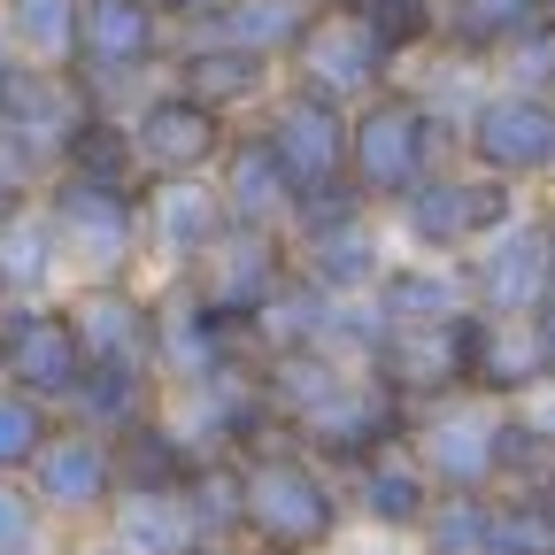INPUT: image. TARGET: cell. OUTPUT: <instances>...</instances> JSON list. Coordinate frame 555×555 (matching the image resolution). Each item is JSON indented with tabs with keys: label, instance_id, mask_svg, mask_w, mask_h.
Listing matches in <instances>:
<instances>
[{
	"label": "cell",
	"instance_id": "1",
	"mask_svg": "<svg viewBox=\"0 0 555 555\" xmlns=\"http://www.w3.org/2000/svg\"><path fill=\"white\" fill-rule=\"evenodd\" d=\"M232 470H240V547H255V555H339L356 540L339 478L317 455H301L294 440L255 448Z\"/></svg>",
	"mask_w": 555,
	"mask_h": 555
},
{
	"label": "cell",
	"instance_id": "2",
	"mask_svg": "<svg viewBox=\"0 0 555 555\" xmlns=\"http://www.w3.org/2000/svg\"><path fill=\"white\" fill-rule=\"evenodd\" d=\"M463 163V124L425 108L409 86H386L371 101L347 108V185H356L378 217L401 208L425 178Z\"/></svg>",
	"mask_w": 555,
	"mask_h": 555
},
{
	"label": "cell",
	"instance_id": "3",
	"mask_svg": "<svg viewBox=\"0 0 555 555\" xmlns=\"http://www.w3.org/2000/svg\"><path fill=\"white\" fill-rule=\"evenodd\" d=\"M39 217L62 255V294L69 286H116L147 278V224H139V185H86V178H47Z\"/></svg>",
	"mask_w": 555,
	"mask_h": 555
},
{
	"label": "cell",
	"instance_id": "4",
	"mask_svg": "<svg viewBox=\"0 0 555 555\" xmlns=\"http://www.w3.org/2000/svg\"><path fill=\"white\" fill-rule=\"evenodd\" d=\"M286 247H294V278H309V286H324L332 301H363L378 286V270L393 255V232L386 217L347 185H309L294 193V217H286Z\"/></svg>",
	"mask_w": 555,
	"mask_h": 555
},
{
	"label": "cell",
	"instance_id": "5",
	"mask_svg": "<svg viewBox=\"0 0 555 555\" xmlns=\"http://www.w3.org/2000/svg\"><path fill=\"white\" fill-rule=\"evenodd\" d=\"M525 217V193L502 185V178H486V170H440L425 178L401 208H386V232L401 255H433V262H463L478 255L494 232H509Z\"/></svg>",
	"mask_w": 555,
	"mask_h": 555
},
{
	"label": "cell",
	"instance_id": "6",
	"mask_svg": "<svg viewBox=\"0 0 555 555\" xmlns=\"http://www.w3.org/2000/svg\"><path fill=\"white\" fill-rule=\"evenodd\" d=\"M401 62L409 54L393 47V31L363 9V0H317V16H309V31H301V47L286 62V86H309V93H324L339 108H356V101H371V93H386L401 78Z\"/></svg>",
	"mask_w": 555,
	"mask_h": 555
},
{
	"label": "cell",
	"instance_id": "7",
	"mask_svg": "<svg viewBox=\"0 0 555 555\" xmlns=\"http://www.w3.org/2000/svg\"><path fill=\"white\" fill-rule=\"evenodd\" d=\"M147 301H155V378L163 393H201L217 378H240L255 356H247V332L224 324L217 309H208L185 278H147Z\"/></svg>",
	"mask_w": 555,
	"mask_h": 555
},
{
	"label": "cell",
	"instance_id": "8",
	"mask_svg": "<svg viewBox=\"0 0 555 555\" xmlns=\"http://www.w3.org/2000/svg\"><path fill=\"white\" fill-rule=\"evenodd\" d=\"M455 270H463V294H470L478 317L532 324L555 301V232H547V208H525L509 232H494L478 255H463Z\"/></svg>",
	"mask_w": 555,
	"mask_h": 555
},
{
	"label": "cell",
	"instance_id": "9",
	"mask_svg": "<svg viewBox=\"0 0 555 555\" xmlns=\"http://www.w3.org/2000/svg\"><path fill=\"white\" fill-rule=\"evenodd\" d=\"M463 170H486V178H502L517 193L547 185L555 178V101L486 86L463 108Z\"/></svg>",
	"mask_w": 555,
	"mask_h": 555
},
{
	"label": "cell",
	"instance_id": "10",
	"mask_svg": "<svg viewBox=\"0 0 555 555\" xmlns=\"http://www.w3.org/2000/svg\"><path fill=\"white\" fill-rule=\"evenodd\" d=\"M24 486H31V502L47 509V525H54L62 540L101 532L108 509L124 502V486H116V448H108L101 433H78L69 416L54 425V440L39 448V463L24 470Z\"/></svg>",
	"mask_w": 555,
	"mask_h": 555
},
{
	"label": "cell",
	"instance_id": "11",
	"mask_svg": "<svg viewBox=\"0 0 555 555\" xmlns=\"http://www.w3.org/2000/svg\"><path fill=\"white\" fill-rule=\"evenodd\" d=\"M494 440H502V409L478 393L409 409V433H401L416 470L433 478V494H494Z\"/></svg>",
	"mask_w": 555,
	"mask_h": 555
},
{
	"label": "cell",
	"instance_id": "12",
	"mask_svg": "<svg viewBox=\"0 0 555 555\" xmlns=\"http://www.w3.org/2000/svg\"><path fill=\"white\" fill-rule=\"evenodd\" d=\"M124 131H131V155H139V178H208L224 163V147H232V116H217V108H201L193 93H178L170 78L139 101L131 116H124Z\"/></svg>",
	"mask_w": 555,
	"mask_h": 555
},
{
	"label": "cell",
	"instance_id": "13",
	"mask_svg": "<svg viewBox=\"0 0 555 555\" xmlns=\"http://www.w3.org/2000/svg\"><path fill=\"white\" fill-rule=\"evenodd\" d=\"M294 278V247H286V232H255V224H232L217 247H208L193 270H185V286L217 309L224 324H255L262 317V301L278 294Z\"/></svg>",
	"mask_w": 555,
	"mask_h": 555
},
{
	"label": "cell",
	"instance_id": "14",
	"mask_svg": "<svg viewBox=\"0 0 555 555\" xmlns=\"http://www.w3.org/2000/svg\"><path fill=\"white\" fill-rule=\"evenodd\" d=\"M255 131H262V147L278 155V170H286L301 193L347 178V108H339V101L278 78V93H270L262 116H255Z\"/></svg>",
	"mask_w": 555,
	"mask_h": 555
},
{
	"label": "cell",
	"instance_id": "15",
	"mask_svg": "<svg viewBox=\"0 0 555 555\" xmlns=\"http://www.w3.org/2000/svg\"><path fill=\"white\" fill-rule=\"evenodd\" d=\"M409 433V409L371 378V371H356V378H347L317 416H301V425H294V448L301 455H317L332 478L339 470H356L363 455H378V448H393Z\"/></svg>",
	"mask_w": 555,
	"mask_h": 555
},
{
	"label": "cell",
	"instance_id": "16",
	"mask_svg": "<svg viewBox=\"0 0 555 555\" xmlns=\"http://www.w3.org/2000/svg\"><path fill=\"white\" fill-rule=\"evenodd\" d=\"M139 224H147V278H185L232 232L208 178H147L139 185Z\"/></svg>",
	"mask_w": 555,
	"mask_h": 555
},
{
	"label": "cell",
	"instance_id": "17",
	"mask_svg": "<svg viewBox=\"0 0 555 555\" xmlns=\"http://www.w3.org/2000/svg\"><path fill=\"white\" fill-rule=\"evenodd\" d=\"M463 317H470V309H463ZM463 317H455V324H401V332H378L371 378H378L401 409L455 401V393H463Z\"/></svg>",
	"mask_w": 555,
	"mask_h": 555
},
{
	"label": "cell",
	"instance_id": "18",
	"mask_svg": "<svg viewBox=\"0 0 555 555\" xmlns=\"http://www.w3.org/2000/svg\"><path fill=\"white\" fill-rule=\"evenodd\" d=\"M339 494H347V525L363 540H416V525L433 509V478L393 440V448L363 455L356 470H339Z\"/></svg>",
	"mask_w": 555,
	"mask_h": 555
},
{
	"label": "cell",
	"instance_id": "19",
	"mask_svg": "<svg viewBox=\"0 0 555 555\" xmlns=\"http://www.w3.org/2000/svg\"><path fill=\"white\" fill-rule=\"evenodd\" d=\"M69 324H78L86 363H116V371H155V301L147 278H116V286H69L62 294Z\"/></svg>",
	"mask_w": 555,
	"mask_h": 555
},
{
	"label": "cell",
	"instance_id": "20",
	"mask_svg": "<svg viewBox=\"0 0 555 555\" xmlns=\"http://www.w3.org/2000/svg\"><path fill=\"white\" fill-rule=\"evenodd\" d=\"M163 78H170L178 93H193L201 108L232 116V124H255L262 101L278 93V69H270V62H255V54H240V47H217V39H193V31H178Z\"/></svg>",
	"mask_w": 555,
	"mask_h": 555
},
{
	"label": "cell",
	"instance_id": "21",
	"mask_svg": "<svg viewBox=\"0 0 555 555\" xmlns=\"http://www.w3.org/2000/svg\"><path fill=\"white\" fill-rule=\"evenodd\" d=\"M86 347H78V324H69L62 301H39L24 317V332L9 339V356H0V386H16L47 409H69V393L86 386Z\"/></svg>",
	"mask_w": 555,
	"mask_h": 555
},
{
	"label": "cell",
	"instance_id": "22",
	"mask_svg": "<svg viewBox=\"0 0 555 555\" xmlns=\"http://www.w3.org/2000/svg\"><path fill=\"white\" fill-rule=\"evenodd\" d=\"M208 185H217L224 217H232V224H255V232H286L294 193H301L286 170H278V155L262 147V131H255V124L232 131V147H224L217 170H208Z\"/></svg>",
	"mask_w": 555,
	"mask_h": 555
},
{
	"label": "cell",
	"instance_id": "23",
	"mask_svg": "<svg viewBox=\"0 0 555 555\" xmlns=\"http://www.w3.org/2000/svg\"><path fill=\"white\" fill-rule=\"evenodd\" d=\"M371 309H378V324L386 332H401V324H455L463 309H470V294H463V270L455 262H433V255H386V270H378V286L363 294Z\"/></svg>",
	"mask_w": 555,
	"mask_h": 555
},
{
	"label": "cell",
	"instance_id": "24",
	"mask_svg": "<svg viewBox=\"0 0 555 555\" xmlns=\"http://www.w3.org/2000/svg\"><path fill=\"white\" fill-rule=\"evenodd\" d=\"M78 116H86V101H78V78H69V69L9 54V69H0V124L24 131V139H39V147L54 155L62 131L78 124Z\"/></svg>",
	"mask_w": 555,
	"mask_h": 555
},
{
	"label": "cell",
	"instance_id": "25",
	"mask_svg": "<svg viewBox=\"0 0 555 555\" xmlns=\"http://www.w3.org/2000/svg\"><path fill=\"white\" fill-rule=\"evenodd\" d=\"M309 16H317V0H224L217 16H201V24H193V39L240 47V54L270 62L278 78H286V62H294V47H301V31H309Z\"/></svg>",
	"mask_w": 555,
	"mask_h": 555
},
{
	"label": "cell",
	"instance_id": "26",
	"mask_svg": "<svg viewBox=\"0 0 555 555\" xmlns=\"http://www.w3.org/2000/svg\"><path fill=\"white\" fill-rule=\"evenodd\" d=\"M163 378L155 371H116V363H93L86 371V386L69 393V425L78 433H101V440H124V433H139L147 416H163Z\"/></svg>",
	"mask_w": 555,
	"mask_h": 555
},
{
	"label": "cell",
	"instance_id": "27",
	"mask_svg": "<svg viewBox=\"0 0 555 555\" xmlns=\"http://www.w3.org/2000/svg\"><path fill=\"white\" fill-rule=\"evenodd\" d=\"M101 540L116 555H201L208 547V532H201V517H193L185 494H124L108 509Z\"/></svg>",
	"mask_w": 555,
	"mask_h": 555
},
{
	"label": "cell",
	"instance_id": "28",
	"mask_svg": "<svg viewBox=\"0 0 555 555\" xmlns=\"http://www.w3.org/2000/svg\"><path fill=\"white\" fill-rule=\"evenodd\" d=\"M339 309H347V301H332L324 286L286 278V286L262 301V317L247 324V356H301V347H324L332 324H339Z\"/></svg>",
	"mask_w": 555,
	"mask_h": 555
},
{
	"label": "cell",
	"instance_id": "29",
	"mask_svg": "<svg viewBox=\"0 0 555 555\" xmlns=\"http://www.w3.org/2000/svg\"><path fill=\"white\" fill-rule=\"evenodd\" d=\"M108 448H116V486L124 494H185V478L201 470V455L170 433V416H147L139 433H124Z\"/></svg>",
	"mask_w": 555,
	"mask_h": 555
},
{
	"label": "cell",
	"instance_id": "30",
	"mask_svg": "<svg viewBox=\"0 0 555 555\" xmlns=\"http://www.w3.org/2000/svg\"><path fill=\"white\" fill-rule=\"evenodd\" d=\"M54 170H62V178H86V185H147V178H139V155H131L124 116H93V108L62 131Z\"/></svg>",
	"mask_w": 555,
	"mask_h": 555
},
{
	"label": "cell",
	"instance_id": "31",
	"mask_svg": "<svg viewBox=\"0 0 555 555\" xmlns=\"http://www.w3.org/2000/svg\"><path fill=\"white\" fill-rule=\"evenodd\" d=\"M0 286L24 294V301H62V255H54V232L39 217V201L16 224H0Z\"/></svg>",
	"mask_w": 555,
	"mask_h": 555
},
{
	"label": "cell",
	"instance_id": "32",
	"mask_svg": "<svg viewBox=\"0 0 555 555\" xmlns=\"http://www.w3.org/2000/svg\"><path fill=\"white\" fill-rule=\"evenodd\" d=\"M0 24H9V47L24 62L69 69V47H78V0H0Z\"/></svg>",
	"mask_w": 555,
	"mask_h": 555
},
{
	"label": "cell",
	"instance_id": "33",
	"mask_svg": "<svg viewBox=\"0 0 555 555\" xmlns=\"http://www.w3.org/2000/svg\"><path fill=\"white\" fill-rule=\"evenodd\" d=\"M486 525H494V494H433L409 547L416 555H486Z\"/></svg>",
	"mask_w": 555,
	"mask_h": 555
},
{
	"label": "cell",
	"instance_id": "34",
	"mask_svg": "<svg viewBox=\"0 0 555 555\" xmlns=\"http://www.w3.org/2000/svg\"><path fill=\"white\" fill-rule=\"evenodd\" d=\"M486 555H555V494H494Z\"/></svg>",
	"mask_w": 555,
	"mask_h": 555
},
{
	"label": "cell",
	"instance_id": "35",
	"mask_svg": "<svg viewBox=\"0 0 555 555\" xmlns=\"http://www.w3.org/2000/svg\"><path fill=\"white\" fill-rule=\"evenodd\" d=\"M54 425H62V409L31 401L16 386H0V478H24L39 463V448L54 440Z\"/></svg>",
	"mask_w": 555,
	"mask_h": 555
},
{
	"label": "cell",
	"instance_id": "36",
	"mask_svg": "<svg viewBox=\"0 0 555 555\" xmlns=\"http://www.w3.org/2000/svg\"><path fill=\"white\" fill-rule=\"evenodd\" d=\"M0 555H62V532L47 525L24 478H0Z\"/></svg>",
	"mask_w": 555,
	"mask_h": 555
},
{
	"label": "cell",
	"instance_id": "37",
	"mask_svg": "<svg viewBox=\"0 0 555 555\" xmlns=\"http://www.w3.org/2000/svg\"><path fill=\"white\" fill-rule=\"evenodd\" d=\"M47 178H54V155L39 147V139H24V131L0 124V193H9V201H39Z\"/></svg>",
	"mask_w": 555,
	"mask_h": 555
},
{
	"label": "cell",
	"instance_id": "38",
	"mask_svg": "<svg viewBox=\"0 0 555 555\" xmlns=\"http://www.w3.org/2000/svg\"><path fill=\"white\" fill-rule=\"evenodd\" d=\"M217 9H224V0H155V16H163L170 31H193L201 16H217Z\"/></svg>",
	"mask_w": 555,
	"mask_h": 555
},
{
	"label": "cell",
	"instance_id": "39",
	"mask_svg": "<svg viewBox=\"0 0 555 555\" xmlns=\"http://www.w3.org/2000/svg\"><path fill=\"white\" fill-rule=\"evenodd\" d=\"M39 301H24V294H9V286H0V356H9V339L24 332V317H31Z\"/></svg>",
	"mask_w": 555,
	"mask_h": 555
},
{
	"label": "cell",
	"instance_id": "40",
	"mask_svg": "<svg viewBox=\"0 0 555 555\" xmlns=\"http://www.w3.org/2000/svg\"><path fill=\"white\" fill-rule=\"evenodd\" d=\"M62 555H116L101 532H78V540H62Z\"/></svg>",
	"mask_w": 555,
	"mask_h": 555
},
{
	"label": "cell",
	"instance_id": "41",
	"mask_svg": "<svg viewBox=\"0 0 555 555\" xmlns=\"http://www.w3.org/2000/svg\"><path fill=\"white\" fill-rule=\"evenodd\" d=\"M24 208H31V201H9V193H0V224H16V217H24Z\"/></svg>",
	"mask_w": 555,
	"mask_h": 555
},
{
	"label": "cell",
	"instance_id": "42",
	"mask_svg": "<svg viewBox=\"0 0 555 555\" xmlns=\"http://www.w3.org/2000/svg\"><path fill=\"white\" fill-rule=\"evenodd\" d=\"M540 16H547V24H555V0H540Z\"/></svg>",
	"mask_w": 555,
	"mask_h": 555
}]
</instances>
